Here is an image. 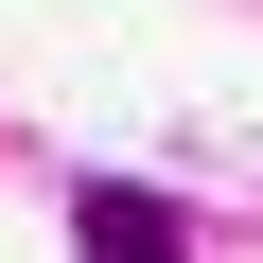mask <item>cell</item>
Here are the masks:
<instances>
[{"mask_svg":"<svg viewBox=\"0 0 263 263\" xmlns=\"http://www.w3.org/2000/svg\"><path fill=\"white\" fill-rule=\"evenodd\" d=\"M70 246H88V263H193L158 193H88V211H70Z\"/></svg>","mask_w":263,"mask_h":263,"instance_id":"1","label":"cell"}]
</instances>
